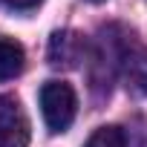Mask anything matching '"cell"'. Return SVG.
<instances>
[{"label": "cell", "mask_w": 147, "mask_h": 147, "mask_svg": "<svg viewBox=\"0 0 147 147\" xmlns=\"http://www.w3.org/2000/svg\"><path fill=\"white\" fill-rule=\"evenodd\" d=\"M26 63V52L15 38L0 35V81H12L23 72Z\"/></svg>", "instance_id": "obj_4"}, {"label": "cell", "mask_w": 147, "mask_h": 147, "mask_svg": "<svg viewBox=\"0 0 147 147\" xmlns=\"http://www.w3.org/2000/svg\"><path fill=\"white\" fill-rule=\"evenodd\" d=\"M92 3H98V0H92Z\"/></svg>", "instance_id": "obj_8"}, {"label": "cell", "mask_w": 147, "mask_h": 147, "mask_svg": "<svg viewBox=\"0 0 147 147\" xmlns=\"http://www.w3.org/2000/svg\"><path fill=\"white\" fill-rule=\"evenodd\" d=\"M29 144V118L18 98L0 95V147H26Z\"/></svg>", "instance_id": "obj_2"}, {"label": "cell", "mask_w": 147, "mask_h": 147, "mask_svg": "<svg viewBox=\"0 0 147 147\" xmlns=\"http://www.w3.org/2000/svg\"><path fill=\"white\" fill-rule=\"evenodd\" d=\"M43 3V0H0V6H6L12 12H32Z\"/></svg>", "instance_id": "obj_7"}, {"label": "cell", "mask_w": 147, "mask_h": 147, "mask_svg": "<svg viewBox=\"0 0 147 147\" xmlns=\"http://www.w3.org/2000/svg\"><path fill=\"white\" fill-rule=\"evenodd\" d=\"M40 113L52 133H66L78 113L75 90L66 81H46L40 87Z\"/></svg>", "instance_id": "obj_1"}, {"label": "cell", "mask_w": 147, "mask_h": 147, "mask_svg": "<svg viewBox=\"0 0 147 147\" xmlns=\"http://www.w3.org/2000/svg\"><path fill=\"white\" fill-rule=\"evenodd\" d=\"M121 75L133 95H147V46L127 40L124 58H121Z\"/></svg>", "instance_id": "obj_3"}, {"label": "cell", "mask_w": 147, "mask_h": 147, "mask_svg": "<svg viewBox=\"0 0 147 147\" xmlns=\"http://www.w3.org/2000/svg\"><path fill=\"white\" fill-rule=\"evenodd\" d=\"M78 52H81V43L72 32H55L52 40H49V63L52 66H75L78 61Z\"/></svg>", "instance_id": "obj_5"}, {"label": "cell", "mask_w": 147, "mask_h": 147, "mask_svg": "<svg viewBox=\"0 0 147 147\" xmlns=\"http://www.w3.org/2000/svg\"><path fill=\"white\" fill-rule=\"evenodd\" d=\"M84 147H127V136L121 127H98Z\"/></svg>", "instance_id": "obj_6"}]
</instances>
